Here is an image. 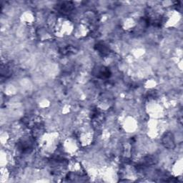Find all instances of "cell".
Segmentation results:
<instances>
[{"instance_id":"6da1fadb","label":"cell","mask_w":183,"mask_h":183,"mask_svg":"<svg viewBox=\"0 0 183 183\" xmlns=\"http://www.w3.org/2000/svg\"><path fill=\"white\" fill-rule=\"evenodd\" d=\"M162 143L165 147L169 149H173L175 147V141L172 134L170 132H167L163 136Z\"/></svg>"},{"instance_id":"7a4b0ae2","label":"cell","mask_w":183,"mask_h":183,"mask_svg":"<svg viewBox=\"0 0 183 183\" xmlns=\"http://www.w3.org/2000/svg\"><path fill=\"white\" fill-rule=\"evenodd\" d=\"M95 49L99 52L100 55L103 56L107 55L109 54V48L107 47L105 45L103 44H97L95 46Z\"/></svg>"},{"instance_id":"3957f363","label":"cell","mask_w":183,"mask_h":183,"mask_svg":"<svg viewBox=\"0 0 183 183\" xmlns=\"http://www.w3.org/2000/svg\"><path fill=\"white\" fill-rule=\"evenodd\" d=\"M111 76V72L107 68H102L98 72V77L101 78H108Z\"/></svg>"},{"instance_id":"277c9868","label":"cell","mask_w":183,"mask_h":183,"mask_svg":"<svg viewBox=\"0 0 183 183\" xmlns=\"http://www.w3.org/2000/svg\"><path fill=\"white\" fill-rule=\"evenodd\" d=\"M72 6L71 2H64L61 5V11L62 12H67V11H70L72 9Z\"/></svg>"}]
</instances>
